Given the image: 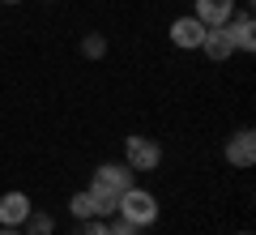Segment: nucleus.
Masks as SVG:
<instances>
[{
  "instance_id": "nucleus-1",
  "label": "nucleus",
  "mask_w": 256,
  "mask_h": 235,
  "mask_svg": "<svg viewBox=\"0 0 256 235\" xmlns=\"http://www.w3.org/2000/svg\"><path fill=\"white\" fill-rule=\"evenodd\" d=\"M132 184H137V171H128V163H102V167H94V175H90V197H94V205H98V218H111V214H116L120 192H128Z\"/></svg>"
},
{
  "instance_id": "nucleus-2",
  "label": "nucleus",
  "mask_w": 256,
  "mask_h": 235,
  "mask_svg": "<svg viewBox=\"0 0 256 235\" xmlns=\"http://www.w3.org/2000/svg\"><path fill=\"white\" fill-rule=\"evenodd\" d=\"M116 214L124 218L128 226H137V231H150V226L158 222V197H154L150 188H141V184H132L128 192H120Z\"/></svg>"
},
{
  "instance_id": "nucleus-3",
  "label": "nucleus",
  "mask_w": 256,
  "mask_h": 235,
  "mask_svg": "<svg viewBox=\"0 0 256 235\" xmlns=\"http://www.w3.org/2000/svg\"><path fill=\"white\" fill-rule=\"evenodd\" d=\"M124 163L128 171H158L162 167V145L154 137H124Z\"/></svg>"
},
{
  "instance_id": "nucleus-4",
  "label": "nucleus",
  "mask_w": 256,
  "mask_h": 235,
  "mask_svg": "<svg viewBox=\"0 0 256 235\" xmlns=\"http://www.w3.org/2000/svg\"><path fill=\"white\" fill-rule=\"evenodd\" d=\"M205 30H210L205 22H196L192 13H184V18H175V22H171V30H166V35H171V43L180 47V52H201Z\"/></svg>"
},
{
  "instance_id": "nucleus-5",
  "label": "nucleus",
  "mask_w": 256,
  "mask_h": 235,
  "mask_svg": "<svg viewBox=\"0 0 256 235\" xmlns=\"http://www.w3.org/2000/svg\"><path fill=\"white\" fill-rule=\"evenodd\" d=\"M222 158H226V163L235 167V171H248V167L256 163V133H252V128H239V133L226 141Z\"/></svg>"
},
{
  "instance_id": "nucleus-6",
  "label": "nucleus",
  "mask_w": 256,
  "mask_h": 235,
  "mask_svg": "<svg viewBox=\"0 0 256 235\" xmlns=\"http://www.w3.org/2000/svg\"><path fill=\"white\" fill-rule=\"evenodd\" d=\"M235 13H239V0H196L192 18L205 22V26H226Z\"/></svg>"
},
{
  "instance_id": "nucleus-7",
  "label": "nucleus",
  "mask_w": 256,
  "mask_h": 235,
  "mask_svg": "<svg viewBox=\"0 0 256 235\" xmlns=\"http://www.w3.org/2000/svg\"><path fill=\"white\" fill-rule=\"evenodd\" d=\"M30 197L22 188H13V192H4V197H0V226H22L30 218Z\"/></svg>"
},
{
  "instance_id": "nucleus-8",
  "label": "nucleus",
  "mask_w": 256,
  "mask_h": 235,
  "mask_svg": "<svg viewBox=\"0 0 256 235\" xmlns=\"http://www.w3.org/2000/svg\"><path fill=\"white\" fill-rule=\"evenodd\" d=\"M201 52L210 56V60H230V56H235V39H230V30L226 26H210L205 30V39H201Z\"/></svg>"
},
{
  "instance_id": "nucleus-9",
  "label": "nucleus",
  "mask_w": 256,
  "mask_h": 235,
  "mask_svg": "<svg viewBox=\"0 0 256 235\" xmlns=\"http://www.w3.org/2000/svg\"><path fill=\"white\" fill-rule=\"evenodd\" d=\"M226 30H230V39H235V52H252V47H256V22H252V9L235 13V18L226 22Z\"/></svg>"
},
{
  "instance_id": "nucleus-10",
  "label": "nucleus",
  "mask_w": 256,
  "mask_h": 235,
  "mask_svg": "<svg viewBox=\"0 0 256 235\" xmlns=\"http://www.w3.org/2000/svg\"><path fill=\"white\" fill-rule=\"evenodd\" d=\"M68 214H73L77 222H86V218H98V205H94V197H90V188H82V192H73V201H68Z\"/></svg>"
},
{
  "instance_id": "nucleus-11",
  "label": "nucleus",
  "mask_w": 256,
  "mask_h": 235,
  "mask_svg": "<svg viewBox=\"0 0 256 235\" xmlns=\"http://www.w3.org/2000/svg\"><path fill=\"white\" fill-rule=\"evenodd\" d=\"M52 231H56V218L38 214V209H30V218L22 222V235H52Z\"/></svg>"
},
{
  "instance_id": "nucleus-12",
  "label": "nucleus",
  "mask_w": 256,
  "mask_h": 235,
  "mask_svg": "<svg viewBox=\"0 0 256 235\" xmlns=\"http://www.w3.org/2000/svg\"><path fill=\"white\" fill-rule=\"evenodd\" d=\"M82 56L86 60H102V56H107V39L102 35H86L82 39Z\"/></svg>"
},
{
  "instance_id": "nucleus-13",
  "label": "nucleus",
  "mask_w": 256,
  "mask_h": 235,
  "mask_svg": "<svg viewBox=\"0 0 256 235\" xmlns=\"http://www.w3.org/2000/svg\"><path fill=\"white\" fill-rule=\"evenodd\" d=\"M73 235H111V231H107V218H86Z\"/></svg>"
},
{
  "instance_id": "nucleus-14",
  "label": "nucleus",
  "mask_w": 256,
  "mask_h": 235,
  "mask_svg": "<svg viewBox=\"0 0 256 235\" xmlns=\"http://www.w3.org/2000/svg\"><path fill=\"white\" fill-rule=\"evenodd\" d=\"M107 231H111V235H141L137 226H128L124 218H120V222H107Z\"/></svg>"
},
{
  "instance_id": "nucleus-15",
  "label": "nucleus",
  "mask_w": 256,
  "mask_h": 235,
  "mask_svg": "<svg viewBox=\"0 0 256 235\" xmlns=\"http://www.w3.org/2000/svg\"><path fill=\"white\" fill-rule=\"evenodd\" d=\"M0 235H22V226H0Z\"/></svg>"
},
{
  "instance_id": "nucleus-16",
  "label": "nucleus",
  "mask_w": 256,
  "mask_h": 235,
  "mask_svg": "<svg viewBox=\"0 0 256 235\" xmlns=\"http://www.w3.org/2000/svg\"><path fill=\"white\" fill-rule=\"evenodd\" d=\"M0 5H22V0H0Z\"/></svg>"
},
{
  "instance_id": "nucleus-17",
  "label": "nucleus",
  "mask_w": 256,
  "mask_h": 235,
  "mask_svg": "<svg viewBox=\"0 0 256 235\" xmlns=\"http://www.w3.org/2000/svg\"><path fill=\"white\" fill-rule=\"evenodd\" d=\"M239 235H252V231H239Z\"/></svg>"
}]
</instances>
